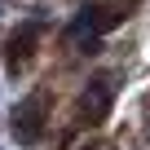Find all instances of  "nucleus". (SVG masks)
I'll return each mask as SVG.
<instances>
[{"mask_svg": "<svg viewBox=\"0 0 150 150\" xmlns=\"http://www.w3.org/2000/svg\"><path fill=\"white\" fill-rule=\"evenodd\" d=\"M44 119H49V97L44 93H31L13 106V141L18 146H35L44 137Z\"/></svg>", "mask_w": 150, "mask_h": 150, "instance_id": "obj_1", "label": "nucleus"}, {"mask_svg": "<svg viewBox=\"0 0 150 150\" xmlns=\"http://www.w3.org/2000/svg\"><path fill=\"white\" fill-rule=\"evenodd\" d=\"M110 102H115V80H110V75L88 80V88H84V110L93 115V124H102V119L110 115Z\"/></svg>", "mask_w": 150, "mask_h": 150, "instance_id": "obj_2", "label": "nucleus"}, {"mask_svg": "<svg viewBox=\"0 0 150 150\" xmlns=\"http://www.w3.org/2000/svg\"><path fill=\"white\" fill-rule=\"evenodd\" d=\"M35 40H40V22H22V27L9 35V66L27 62V57L35 53Z\"/></svg>", "mask_w": 150, "mask_h": 150, "instance_id": "obj_3", "label": "nucleus"}]
</instances>
